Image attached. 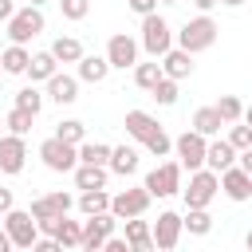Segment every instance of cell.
<instances>
[{
	"mask_svg": "<svg viewBox=\"0 0 252 252\" xmlns=\"http://www.w3.org/2000/svg\"><path fill=\"white\" fill-rule=\"evenodd\" d=\"M8 248H12V240H8V232L0 228V252H8Z\"/></svg>",
	"mask_w": 252,
	"mask_h": 252,
	"instance_id": "46",
	"label": "cell"
},
{
	"mask_svg": "<svg viewBox=\"0 0 252 252\" xmlns=\"http://www.w3.org/2000/svg\"><path fill=\"white\" fill-rule=\"evenodd\" d=\"M0 134H4V118H0Z\"/></svg>",
	"mask_w": 252,
	"mask_h": 252,
	"instance_id": "50",
	"label": "cell"
},
{
	"mask_svg": "<svg viewBox=\"0 0 252 252\" xmlns=\"http://www.w3.org/2000/svg\"><path fill=\"white\" fill-rule=\"evenodd\" d=\"M142 146H146V150H150L154 158H165V154L173 150V138H169V134H165V130L158 126V130H154V134H150V138H146Z\"/></svg>",
	"mask_w": 252,
	"mask_h": 252,
	"instance_id": "38",
	"label": "cell"
},
{
	"mask_svg": "<svg viewBox=\"0 0 252 252\" xmlns=\"http://www.w3.org/2000/svg\"><path fill=\"white\" fill-rule=\"evenodd\" d=\"M0 83H4V71H0Z\"/></svg>",
	"mask_w": 252,
	"mask_h": 252,
	"instance_id": "51",
	"label": "cell"
},
{
	"mask_svg": "<svg viewBox=\"0 0 252 252\" xmlns=\"http://www.w3.org/2000/svg\"><path fill=\"white\" fill-rule=\"evenodd\" d=\"M102 248H106V252H130V244H126L122 236H114V232H110V236L102 240Z\"/></svg>",
	"mask_w": 252,
	"mask_h": 252,
	"instance_id": "41",
	"label": "cell"
},
{
	"mask_svg": "<svg viewBox=\"0 0 252 252\" xmlns=\"http://www.w3.org/2000/svg\"><path fill=\"white\" fill-rule=\"evenodd\" d=\"M158 79H161V63H158V59H154V63H134V83H138L142 91H150Z\"/></svg>",
	"mask_w": 252,
	"mask_h": 252,
	"instance_id": "35",
	"label": "cell"
},
{
	"mask_svg": "<svg viewBox=\"0 0 252 252\" xmlns=\"http://www.w3.org/2000/svg\"><path fill=\"white\" fill-rule=\"evenodd\" d=\"M55 71H59V63H55V55H51V51H35V55H28L24 75H28L32 83H47Z\"/></svg>",
	"mask_w": 252,
	"mask_h": 252,
	"instance_id": "20",
	"label": "cell"
},
{
	"mask_svg": "<svg viewBox=\"0 0 252 252\" xmlns=\"http://www.w3.org/2000/svg\"><path fill=\"white\" fill-rule=\"evenodd\" d=\"M24 165H28V142L20 138V134H0V173H24Z\"/></svg>",
	"mask_w": 252,
	"mask_h": 252,
	"instance_id": "10",
	"label": "cell"
},
{
	"mask_svg": "<svg viewBox=\"0 0 252 252\" xmlns=\"http://www.w3.org/2000/svg\"><path fill=\"white\" fill-rule=\"evenodd\" d=\"M32 122H35V114H28V110H20V106H12V110L4 114V130H8V134H20V138L32 134Z\"/></svg>",
	"mask_w": 252,
	"mask_h": 252,
	"instance_id": "32",
	"label": "cell"
},
{
	"mask_svg": "<svg viewBox=\"0 0 252 252\" xmlns=\"http://www.w3.org/2000/svg\"><path fill=\"white\" fill-rule=\"evenodd\" d=\"M28 4H35V8H43V4H51V0H28Z\"/></svg>",
	"mask_w": 252,
	"mask_h": 252,
	"instance_id": "48",
	"label": "cell"
},
{
	"mask_svg": "<svg viewBox=\"0 0 252 252\" xmlns=\"http://www.w3.org/2000/svg\"><path fill=\"white\" fill-rule=\"evenodd\" d=\"M232 161H236V150L228 146V138H209V142H205V169L220 173V169H228Z\"/></svg>",
	"mask_w": 252,
	"mask_h": 252,
	"instance_id": "17",
	"label": "cell"
},
{
	"mask_svg": "<svg viewBox=\"0 0 252 252\" xmlns=\"http://www.w3.org/2000/svg\"><path fill=\"white\" fill-rule=\"evenodd\" d=\"M150 236H154V248H161V252H169V248H177V240H181V217L177 213H158V220L150 224Z\"/></svg>",
	"mask_w": 252,
	"mask_h": 252,
	"instance_id": "13",
	"label": "cell"
},
{
	"mask_svg": "<svg viewBox=\"0 0 252 252\" xmlns=\"http://www.w3.org/2000/svg\"><path fill=\"white\" fill-rule=\"evenodd\" d=\"M71 209H75V197L59 189V193H47V197H35L28 213H32L35 220H51V217H63V213H71Z\"/></svg>",
	"mask_w": 252,
	"mask_h": 252,
	"instance_id": "15",
	"label": "cell"
},
{
	"mask_svg": "<svg viewBox=\"0 0 252 252\" xmlns=\"http://www.w3.org/2000/svg\"><path fill=\"white\" fill-rule=\"evenodd\" d=\"M130 4V12H138V16H146V12H158V0H126Z\"/></svg>",
	"mask_w": 252,
	"mask_h": 252,
	"instance_id": "42",
	"label": "cell"
},
{
	"mask_svg": "<svg viewBox=\"0 0 252 252\" xmlns=\"http://www.w3.org/2000/svg\"><path fill=\"white\" fill-rule=\"evenodd\" d=\"M209 228H213L209 209H189V213L181 217V232H189V236H205Z\"/></svg>",
	"mask_w": 252,
	"mask_h": 252,
	"instance_id": "31",
	"label": "cell"
},
{
	"mask_svg": "<svg viewBox=\"0 0 252 252\" xmlns=\"http://www.w3.org/2000/svg\"><path fill=\"white\" fill-rule=\"evenodd\" d=\"M217 35H220V28H217V20H213L209 12H201V16H193V20H185V24H181V32H177L173 39H177V47H181V51H189V55H197V51H209V47L217 43Z\"/></svg>",
	"mask_w": 252,
	"mask_h": 252,
	"instance_id": "1",
	"label": "cell"
},
{
	"mask_svg": "<svg viewBox=\"0 0 252 252\" xmlns=\"http://www.w3.org/2000/svg\"><path fill=\"white\" fill-rule=\"evenodd\" d=\"M150 193H146V185H134V189H122V193H114L110 197V213L118 217V220H126V217H142L146 209H150Z\"/></svg>",
	"mask_w": 252,
	"mask_h": 252,
	"instance_id": "9",
	"label": "cell"
},
{
	"mask_svg": "<svg viewBox=\"0 0 252 252\" xmlns=\"http://www.w3.org/2000/svg\"><path fill=\"white\" fill-rule=\"evenodd\" d=\"M185 193V209H209V201L220 193V185H217V173L213 169H189V189H181Z\"/></svg>",
	"mask_w": 252,
	"mask_h": 252,
	"instance_id": "4",
	"label": "cell"
},
{
	"mask_svg": "<svg viewBox=\"0 0 252 252\" xmlns=\"http://www.w3.org/2000/svg\"><path fill=\"white\" fill-rule=\"evenodd\" d=\"M193 8H197V12H213V8H217V0H193Z\"/></svg>",
	"mask_w": 252,
	"mask_h": 252,
	"instance_id": "45",
	"label": "cell"
},
{
	"mask_svg": "<svg viewBox=\"0 0 252 252\" xmlns=\"http://www.w3.org/2000/svg\"><path fill=\"white\" fill-rule=\"evenodd\" d=\"M106 75H110V63H106V55H87V51L79 55V75H75L79 83H102Z\"/></svg>",
	"mask_w": 252,
	"mask_h": 252,
	"instance_id": "21",
	"label": "cell"
},
{
	"mask_svg": "<svg viewBox=\"0 0 252 252\" xmlns=\"http://www.w3.org/2000/svg\"><path fill=\"white\" fill-rule=\"evenodd\" d=\"M217 185L224 189V197H228V201H248V197H252V173H248V169H240L236 161H232L228 169H220V173H217Z\"/></svg>",
	"mask_w": 252,
	"mask_h": 252,
	"instance_id": "12",
	"label": "cell"
},
{
	"mask_svg": "<svg viewBox=\"0 0 252 252\" xmlns=\"http://www.w3.org/2000/svg\"><path fill=\"white\" fill-rule=\"evenodd\" d=\"M39 158H43V165L51 169V173H71L75 169V161H79V154H75V146L71 142H63V138H47V142H39Z\"/></svg>",
	"mask_w": 252,
	"mask_h": 252,
	"instance_id": "8",
	"label": "cell"
},
{
	"mask_svg": "<svg viewBox=\"0 0 252 252\" xmlns=\"http://www.w3.org/2000/svg\"><path fill=\"white\" fill-rule=\"evenodd\" d=\"M228 126H232V130H228V146H232V150H248V146H252V130L240 126V122H228Z\"/></svg>",
	"mask_w": 252,
	"mask_h": 252,
	"instance_id": "40",
	"label": "cell"
},
{
	"mask_svg": "<svg viewBox=\"0 0 252 252\" xmlns=\"http://www.w3.org/2000/svg\"><path fill=\"white\" fill-rule=\"evenodd\" d=\"M217 4H224V8H240L244 0H217Z\"/></svg>",
	"mask_w": 252,
	"mask_h": 252,
	"instance_id": "47",
	"label": "cell"
},
{
	"mask_svg": "<svg viewBox=\"0 0 252 252\" xmlns=\"http://www.w3.org/2000/svg\"><path fill=\"white\" fill-rule=\"evenodd\" d=\"M75 189H106V177L110 169L106 165H87V161H75Z\"/></svg>",
	"mask_w": 252,
	"mask_h": 252,
	"instance_id": "19",
	"label": "cell"
},
{
	"mask_svg": "<svg viewBox=\"0 0 252 252\" xmlns=\"http://www.w3.org/2000/svg\"><path fill=\"white\" fill-rule=\"evenodd\" d=\"M161 75H169V79H189L193 75V55L189 51H181V47H169L165 55H161Z\"/></svg>",
	"mask_w": 252,
	"mask_h": 252,
	"instance_id": "18",
	"label": "cell"
},
{
	"mask_svg": "<svg viewBox=\"0 0 252 252\" xmlns=\"http://www.w3.org/2000/svg\"><path fill=\"white\" fill-rule=\"evenodd\" d=\"M205 142H209V138H201L197 130H185L181 138H173L177 161H181L185 169H201V165H205Z\"/></svg>",
	"mask_w": 252,
	"mask_h": 252,
	"instance_id": "11",
	"label": "cell"
},
{
	"mask_svg": "<svg viewBox=\"0 0 252 252\" xmlns=\"http://www.w3.org/2000/svg\"><path fill=\"white\" fill-rule=\"evenodd\" d=\"M138 47H146L150 59H161V55L173 47V28H169L158 12H146V16H142V43H138Z\"/></svg>",
	"mask_w": 252,
	"mask_h": 252,
	"instance_id": "3",
	"label": "cell"
},
{
	"mask_svg": "<svg viewBox=\"0 0 252 252\" xmlns=\"http://www.w3.org/2000/svg\"><path fill=\"white\" fill-rule=\"evenodd\" d=\"M47 51L55 55V63H79V55H83V43H79L75 35H59V39H55Z\"/></svg>",
	"mask_w": 252,
	"mask_h": 252,
	"instance_id": "28",
	"label": "cell"
},
{
	"mask_svg": "<svg viewBox=\"0 0 252 252\" xmlns=\"http://www.w3.org/2000/svg\"><path fill=\"white\" fill-rule=\"evenodd\" d=\"M106 169H110V173H118V177H130V173L138 169V150H134V146H110Z\"/></svg>",
	"mask_w": 252,
	"mask_h": 252,
	"instance_id": "22",
	"label": "cell"
},
{
	"mask_svg": "<svg viewBox=\"0 0 252 252\" xmlns=\"http://www.w3.org/2000/svg\"><path fill=\"white\" fill-rule=\"evenodd\" d=\"M28 47L24 43H8L4 51H0V71L4 75H24V67H28Z\"/></svg>",
	"mask_w": 252,
	"mask_h": 252,
	"instance_id": "25",
	"label": "cell"
},
{
	"mask_svg": "<svg viewBox=\"0 0 252 252\" xmlns=\"http://www.w3.org/2000/svg\"><path fill=\"white\" fill-rule=\"evenodd\" d=\"M217 114H220V122H224V126H228V122H240V118H244V102H240L236 94H220Z\"/></svg>",
	"mask_w": 252,
	"mask_h": 252,
	"instance_id": "34",
	"label": "cell"
},
{
	"mask_svg": "<svg viewBox=\"0 0 252 252\" xmlns=\"http://www.w3.org/2000/svg\"><path fill=\"white\" fill-rule=\"evenodd\" d=\"M55 240H59V248H79V236H83V220H71L67 213L55 220V232H51Z\"/></svg>",
	"mask_w": 252,
	"mask_h": 252,
	"instance_id": "26",
	"label": "cell"
},
{
	"mask_svg": "<svg viewBox=\"0 0 252 252\" xmlns=\"http://www.w3.org/2000/svg\"><path fill=\"white\" fill-rule=\"evenodd\" d=\"M79 213L83 217H91V213H102V209H110V197H106V189H79Z\"/></svg>",
	"mask_w": 252,
	"mask_h": 252,
	"instance_id": "29",
	"label": "cell"
},
{
	"mask_svg": "<svg viewBox=\"0 0 252 252\" xmlns=\"http://www.w3.org/2000/svg\"><path fill=\"white\" fill-rule=\"evenodd\" d=\"M59 4V12H63V20H87V12H91V0H55Z\"/></svg>",
	"mask_w": 252,
	"mask_h": 252,
	"instance_id": "39",
	"label": "cell"
},
{
	"mask_svg": "<svg viewBox=\"0 0 252 252\" xmlns=\"http://www.w3.org/2000/svg\"><path fill=\"white\" fill-rule=\"evenodd\" d=\"M150 94L158 98V106H173L181 91H177V79H169V75H161V79H158V83L150 87Z\"/></svg>",
	"mask_w": 252,
	"mask_h": 252,
	"instance_id": "33",
	"label": "cell"
},
{
	"mask_svg": "<svg viewBox=\"0 0 252 252\" xmlns=\"http://www.w3.org/2000/svg\"><path fill=\"white\" fill-rule=\"evenodd\" d=\"M114 224H118V217H114L110 209H102V213H91V217L83 220L79 248H87V252H102V240L114 232Z\"/></svg>",
	"mask_w": 252,
	"mask_h": 252,
	"instance_id": "7",
	"label": "cell"
},
{
	"mask_svg": "<svg viewBox=\"0 0 252 252\" xmlns=\"http://www.w3.org/2000/svg\"><path fill=\"white\" fill-rule=\"evenodd\" d=\"M106 63H110V71H114V67H118V71L134 67V63H138V39H130L126 32L110 35V43H106Z\"/></svg>",
	"mask_w": 252,
	"mask_h": 252,
	"instance_id": "14",
	"label": "cell"
},
{
	"mask_svg": "<svg viewBox=\"0 0 252 252\" xmlns=\"http://www.w3.org/2000/svg\"><path fill=\"white\" fill-rule=\"evenodd\" d=\"M220 114H217V106H201L197 114H193V130L201 134V138H217L220 134Z\"/></svg>",
	"mask_w": 252,
	"mask_h": 252,
	"instance_id": "27",
	"label": "cell"
},
{
	"mask_svg": "<svg viewBox=\"0 0 252 252\" xmlns=\"http://www.w3.org/2000/svg\"><path fill=\"white\" fill-rule=\"evenodd\" d=\"M12 12H16V0H0V24H4Z\"/></svg>",
	"mask_w": 252,
	"mask_h": 252,
	"instance_id": "44",
	"label": "cell"
},
{
	"mask_svg": "<svg viewBox=\"0 0 252 252\" xmlns=\"http://www.w3.org/2000/svg\"><path fill=\"white\" fill-rule=\"evenodd\" d=\"M158 4H177V0H158Z\"/></svg>",
	"mask_w": 252,
	"mask_h": 252,
	"instance_id": "49",
	"label": "cell"
},
{
	"mask_svg": "<svg viewBox=\"0 0 252 252\" xmlns=\"http://www.w3.org/2000/svg\"><path fill=\"white\" fill-rule=\"evenodd\" d=\"M8 39L12 43H32L43 28H47V20H43V8H35V4H24V8H16L8 20Z\"/></svg>",
	"mask_w": 252,
	"mask_h": 252,
	"instance_id": "2",
	"label": "cell"
},
{
	"mask_svg": "<svg viewBox=\"0 0 252 252\" xmlns=\"http://www.w3.org/2000/svg\"><path fill=\"white\" fill-rule=\"evenodd\" d=\"M12 205H16V197H12V189H4V185H0V217H4V213H8Z\"/></svg>",
	"mask_w": 252,
	"mask_h": 252,
	"instance_id": "43",
	"label": "cell"
},
{
	"mask_svg": "<svg viewBox=\"0 0 252 252\" xmlns=\"http://www.w3.org/2000/svg\"><path fill=\"white\" fill-rule=\"evenodd\" d=\"M75 154H79V161H87V165H106V158H110V146L106 142H79L75 146Z\"/></svg>",
	"mask_w": 252,
	"mask_h": 252,
	"instance_id": "30",
	"label": "cell"
},
{
	"mask_svg": "<svg viewBox=\"0 0 252 252\" xmlns=\"http://www.w3.org/2000/svg\"><path fill=\"white\" fill-rule=\"evenodd\" d=\"M16 106H20V110H28V114H39V110H43V94L35 91V83L16 91Z\"/></svg>",
	"mask_w": 252,
	"mask_h": 252,
	"instance_id": "36",
	"label": "cell"
},
{
	"mask_svg": "<svg viewBox=\"0 0 252 252\" xmlns=\"http://www.w3.org/2000/svg\"><path fill=\"white\" fill-rule=\"evenodd\" d=\"M154 130H158V118H154V114H146V110H126V134H130L134 142H146Z\"/></svg>",
	"mask_w": 252,
	"mask_h": 252,
	"instance_id": "23",
	"label": "cell"
},
{
	"mask_svg": "<svg viewBox=\"0 0 252 252\" xmlns=\"http://www.w3.org/2000/svg\"><path fill=\"white\" fill-rule=\"evenodd\" d=\"M142 185H146L150 197H173V193L181 189V161H161V165H154Z\"/></svg>",
	"mask_w": 252,
	"mask_h": 252,
	"instance_id": "5",
	"label": "cell"
},
{
	"mask_svg": "<svg viewBox=\"0 0 252 252\" xmlns=\"http://www.w3.org/2000/svg\"><path fill=\"white\" fill-rule=\"evenodd\" d=\"M4 232H8L12 248H32V240L39 236V228H35V217H32L28 209H16V205L4 213Z\"/></svg>",
	"mask_w": 252,
	"mask_h": 252,
	"instance_id": "6",
	"label": "cell"
},
{
	"mask_svg": "<svg viewBox=\"0 0 252 252\" xmlns=\"http://www.w3.org/2000/svg\"><path fill=\"white\" fill-rule=\"evenodd\" d=\"M47 98H51V102H59V106H71V102L79 98V79H75V75L55 71V75L47 79Z\"/></svg>",
	"mask_w": 252,
	"mask_h": 252,
	"instance_id": "16",
	"label": "cell"
},
{
	"mask_svg": "<svg viewBox=\"0 0 252 252\" xmlns=\"http://www.w3.org/2000/svg\"><path fill=\"white\" fill-rule=\"evenodd\" d=\"M126 244H130L134 252H150V248H154V236H150V220L126 217Z\"/></svg>",
	"mask_w": 252,
	"mask_h": 252,
	"instance_id": "24",
	"label": "cell"
},
{
	"mask_svg": "<svg viewBox=\"0 0 252 252\" xmlns=\"http://www.w3.org/2000/svg\"><path fill=\"white\" fill-rule=\"evenodd\" d=\"M55 138H63V142L79 146V142L87 138V126H83L79 118H67V122H59V126H55Z\"/></svg>",
	"mask_w": 252,
	"mask_h": 252,
	"instance_id": "37",
	"label": "cell"
}]
</instances>
